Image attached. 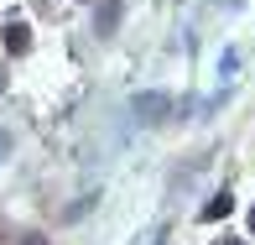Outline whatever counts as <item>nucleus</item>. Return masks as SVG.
<instances>
[{
	"instance_id": "1",
	"label": "nucleus",
	"mask_w": 255,
	"mask_h": 245,
	"mask_svg": "<svg viewBox=\"0 0 255 245\" xmlns=\"http://www.w3.org/2000/svg\"><path fill=\"white\" fill-rule=\"evenodd\" d=\"M31 47V26L26 21H5V52H26Z\"/></svg>"
},
{
	"instance_id": "2",
	"label": "nucleus",
	"mask_w": 255,
	"mask_h": 245,
	"mask_svg": "<svg viewBox=\"0 0 255 245\" xmlns=\"http://www.w3.org/2000/svg\"><path fill=\"white\" fill-rule=\"evenodd\" d=\"M229 214H235V198H229V193H214L203 204V219H229Z\"/></svg>"
},
{
	"instance_id": "3",
	"label": "nucleus",
	"mask_w": 255,
	"mask_h": 245,
	"mask_svg": "<svg viewBox=\"0 0 255 245\" xmlns=\"http://www.w3.org/2000/svg\"><path fill=\"white\" fill-rule=\"evenodd\" d=\"M120 0H104V10H99V21H94V31H115V21H120Z\"/></svg>"
},
{
	"instance_id": "4",
	"label": "nucleus",
	"mask_w": 255,
	"mask_h": 245,
	"mask_svg": "<svg viewBox=\"0 0 255 245\" xmlns=\"http://www.w3.org/2000/svg\"><path fill=\"white\" fill-rule=\"evenodd\" d=\"M141 110H146V120H161V110H167V99H161V94H146V99H141Z\"/></svg>"
},
{
	"instance_id": "5",
	"label": "nucleus",
	"mask_w": 255,
	"mask_h": 245,
	"mask_svg": "<svg viewBox=\"0 0 255 245\" xmlns=\"http://www.w3.org/2000/svg\"><path fill=\"white\" fill-rule=\"evenodd\" d=\"M16 245H47V240H42V235H21Z\"/></svg>"
},
{
	"instance_id": "6",
	"label": "nucleus",
	"mask_w": 255,
	"mask_h": 245,
	"mask_svg": "<svg viewBox=\"0 0 255 245\" xmlns=\"http://www.w3.org/2000/svg\"><path fill=\"white\" fill-rule=\"evenodd\" d=\"M37 10H52V0H37Z\"/></svg>"
},
{
	"instance_id": "7",
	"label": "nucleus",
	"mask_w": 255,
	"mask_h": 245,
	"mask_svg": "<svg viewBox=\"0 0 255 245\" xmlns=\"http://www.w3.org/2000/svg\"><path fill=\"white\" fill-rule=\"evenodd\" d=\"M250 235H255V209H250Z\"/></svg>"
},
{
	"instance_id": "8",
	"label": "nucleus",
	"mask_w": 255,
	"mask_h": 245,
	"mask_svg": "<svg viewBox=\"0 0 255 245\" xmlns=\"http://www.w3.org/2000/svg\"><path fill=\"white\" fill-rule=\"evenodd\" d=\"M214 245H240V240H214Z\"/></svg>"
}]
</instances>
